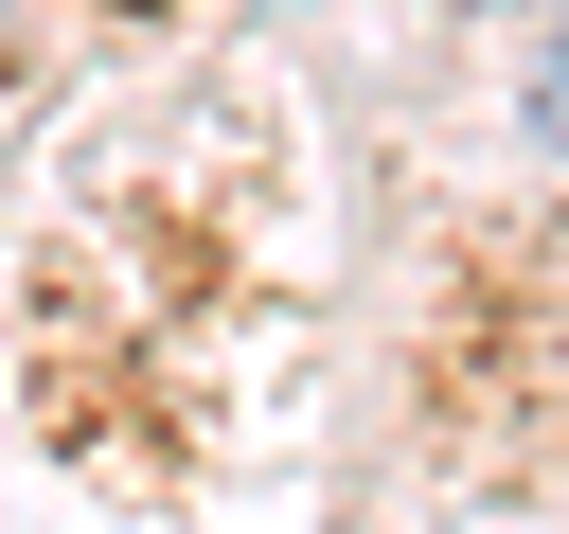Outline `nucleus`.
<instances>
[{"instance_id":"obj_1","label":"nucleus","mask_w":569,"mask_h":534,"mask_svg":"<svg viewBox=\"0 0 569 534\" xmlns=\"http://www.w3.org/2000/svg\"><path fill=\"white\" fill-rule=\"evenodd\" d=\"M533 142L569 160V18H551V53H533Z\"/></svg>"}]
</instances>
